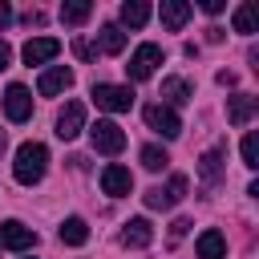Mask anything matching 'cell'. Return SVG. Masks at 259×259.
Wrapping results in <instances>:
<instances>
[{
  "mask_svg": "<svg viewBox=\"0 0 259 259\" xmlns=\"http://www.w3.org/2000/svg\"><path fill=\"white\" fill-rule=\"evenodd\" d=\"M45 170H49V150H45L40 142H24V146L16 150L12 178H16L20 186H36V182L45 178Z\"/></svg>",
  "mask_w": 259,
  "mask_h": 259,
  "instance_id": "1",
  "label": "cell"
},
{
  "mask_svg": "<svg viewBox=\"0 0 259 259\" xmlns=\"http://www.w3.org/2000/svg\"><path fill=\"white\" fill-rule=\"evenodd\" d=\"M89 142H93V150L97 154H121L125 150V130L117 125V121H109V117H101L97 125H89Z\"/></svg>",
  "mask_w": 259,
  "mask_h": 259,
  "instance_id": "2",
  "label": "cell"
},
{
  "mask_svg": "<svg viewBox=\"0 0 259 259\" xmlns=\"http://www.w3.org/2000/svg\"><path fill=\"white\" fill-rule=\"evenodd\" d=\"M93 101H97V109H105V113H125V109L134 105V93H130V85L97 81V85H93Z\"/></svg>",
  "mask_w": 259,
  "mask_h": 259,
  "instance_id": "3",
  "label": "cell"
},
{
  "mask_svg": "<svg viewBox=\"0 0 259 259\" xmlns=\"http://www.w3.org/2000/svg\"><path fill=\"white\" fill-rule=\"evenodd\" d=\"M186 190H190L186 174H174L166 186H154V190H146V206H150V210H166V206H178V202L186 198Z\"/></svg>",
  "mask_w": 259,
  "mask_h": 259,
  "instance_id": "4",
  "label": "cell"
},
{
  "mask_svg": "<svg viewBox=\"0 0 259 259\" xmlns=\"http://www.w3.org/2000/svg\"><path fill=\"white\" fill-rule=\"evenodd\" d=\"M162 65V49L158 45H138L134 49V57H130V65H125V73H130V81H146V77H154V69Z\"/></svg>",
  "mask_w": 259,
  "mask_h": 259,
  "instance_id": "5",
  "label": "cell"
},
{
  "mask_svg": "<svg viewBox=\"0 0 259 259\" xmlns=\"http://www.w3.org/2000/svg\"><path fill=\"white\" fill-rule=\"evenodd\" d=\"M4 113H8V121H28L32 117V93L20 81H12L4 89Z\"/></svg>",
  "mask_w": 259,
  "mask_h": 259,
  "instance_id": "6",
  "label": "cell"
},
{
  "mask_svg": "<svg viewBox=\"0 0 259 259\" xmlns=\"http://www.w3.org/2000/svg\"><path fill=\"white\" fill-rule=\"evenodd\" d=\"M146 125L162 138H178L182 134V117L170 109V105H146Z\"/></svg>",
  "mask_w": 259,
  "mask_h": 259,
  "instance_id": "7",
  "label": "cell"
},
{
  "mask_svg": "<svg viewBox=\"0 0 259 259\" xmlns=\"http://www.w3.org/2000/svg\"><path fill=\"white\" fill-rule=\"evenodd\" d=\"M81 130H85V105H81V101H69V105L57 113V138H61V142H73Z\"/></svg>",
  "mask_w": 259,
  "mask_h": 259,
  "instance_id": "8",
  "label": "cell"
},
{
  "mask_svg": "<svg viewBox=\"0 0 259 259\" xmlns=\"http://www.w3.org/2000/svg\"><path fill=\"white\" fill-rule=\"evenodd\" d=\"M0 243L12 251H28V247H36V231L24 227L20 219H8V223H0Z\"/></svg>",
  "mask_w": 259,
  "mask_h": 259,
  "instance_id": "9",
  "label": "cell"
},
{
  "mask_svg": "<svg viewBox=\"0 0 259 259\" xmlns=\"http://www.w3.org/2000/svg\"><path fill=\"white\" fill-rule=\"evenodd\" d=\"M69 85H73V69H69V65H53V69L40 73L36 93H40V97H57V93H65Z\"/></svg>",
  "mask_w": 259,
  "mask_h": 259,
  "instance_id": "10",
  "label": "cell"
},
{
  "mask_svg": "<svg viewBox=\"0 0 259 259\" xmlns=\"http://www.w3.org/2000/svg\"><path fill=\"white\" fill-rule=\"evenodd\" d=\"M101 190H105L109 198H121V194H130V190H134V174H130L125 166L109 162V166L101 170Z\"/></svg>",
  "mask_w": 259,
  "mask_h": 259,
  "instance_id": "11",
  "label": "cell"
},
{
  "mask_svg": "<svg viewBox=\"0 0 259 259\" xmlns=\"http://www.w3.org/2000/svg\"><path fill=\"white\" fill-rule=\"evenodd\" d=\"M20 53H24V65H45V61H53L61 53V40L57 36H32Z\"/></svg>",
  "mask_w": 259,
  "mask_h": 259,
  "instance_id": "12",
  "label": "cell"
},
{
  "mask_svg": "<svg viewBox=\"0 0 259 259\" xmlns=\"http://www.w3.org/2000/svg\"><path fill=\"white\" fill-rule=\"evenodd\" d=\"M255 113H259V97H251V93L227 97V121H231V125H247Z\"/></svg>",
  "mask_w": 259,
  "mask_h": 259,
  "instance_id": "13",
  "label": "cell"
},
{
  "mask_svg": "<svg viewBox=\"0 0 259 259\" xmlns=\"http://www.w3.org/2000/svg\"><path fill=\"white\" fill-rule=\"evenodd\" d=\"M223 154H227V146H210V150L198 158V178H202L206 186H214V182L223 178Z\"/></svg>",
  "mask_w": 259,
  "mask_h": 259,
  "instance_id": "14",
  "label": "cell"
},
{
  "mask_svg": "<svg viewBox=\"0 0 259 259\" xmlns=\"http://www.w3.org/2000/svg\"><path fill=\"white\" fill-rule=\"evenodd\" d=\"M158 16H162V28L178 32V28H182V24L190 20V4H186V0H162Z\"/></svg>",
  "mask_w": 259,
  "mask_h": 259,
  "instance_id": "15",
  "label": "cell"
},
{
  "mask_svg": "<svg viewBox=\"0 0 259 259\" xmlns=\"http://www.w3.org/2000/svg\"><path fill=\"white\" fill-rule=\"evenodd\" d=\"M194 251H198V259H227V239H223V231H202L198 235V243H194Z\"/></svg>",
  "mask_w": 259,
  "mask_h": 259,
  "instance_id": "16",
  "label": "cell"
},
{
  "mask_svg": "<svg viewBox=\"0 0 259 259\" xmlns=\"http://www.w3.org/2000/svg\"><path fill=\"white\" fill-rule=\"evenodd\" d=\"M150 239H154L150 219H130L125 231H121V243H125V247H150Z\"/></svg>",
  "mask_w": 259,
  "mask_h": 259,
  "instance_id": "17",
  "label": "cell"
},
{
  "mask_svg": "<svg viewBox=\"0 0 259 259\" xmlns=\"http://www.w3.org/2000/svg\"><path fill=\"white\" fill-rule=\"evenodd\" d=\"M61 243H65V247H81V243H89V223L77 219V214L65 219V223H61Z\"/></svg>",
  "mask_w": 259,
  "mask_h": 259,
  "instance_id": "18",
  "label": "cell"
},
{
  "mask_svg": "<svg viewBox=\"0 0 259 259\" xmlns=\"http://www.w3.org/2000/svg\"><path fill=\"white\" fill-rule=\"evenodd\" d=\"M146 20H150V4H142V0H125V4H121V24L142 28Z\"/></svg>",
  "mask_w": 259,
  "mask_h": 259,
  "instance_id": "19",
  "label": "cell"
},
{
  "mask_svg": "<svg viewBox=\"0 0 259 259\" xmlns=\"http://www.w3.org/2000/svg\"><path fill=\"white\" fill-rule=\"evenodd\" d=\"M162 97H166L170 105H186V101H190V85H186L182 77H166V81H162Z\"/></svg>",
  "mask_w": 259,
  "mask_h": 259,
  "instance_id": "20",
  "label": "cell"
},
{
  "mask_svg": "<svg viewBox=\"0 0 259 259\" xmlns=\"http://www.w3.org/2000/svg\"><path fill=\"white\" fill-rule=\"evenodd\" d=\"M93 16V4L89 0H73V4H61V20L65 24H85Z\"/></svg>",
  "mask_w": 259,
  "mask_h": 259,
  "instance_id": "21",
  "label": "cell"
},
{
  "mask_svg": "<svg viewBox=\"0 0 259 259\" xmlns=\"http://www.w3.org/2000/svg\"><path fill=\"white\" fill-rule=\"evenodd\" d=\"M255 24H259V8H255V4H239V8H235V32L251 36Z\"/></svg>",
  "mask_w": 259,
  "mask_h": 259,
  "instance_id": "22",
  "label": "cell"
},
{
  "mask_svg": "<svg viewBox=\"0 0 259 259\" xmlns=\"http://www.w3.org/2000/svg\"><path fill=\"white\" fill-rule=\"evenodd\" d=\"M101 49H105V53H121V49H125V32H121L117 24H105V28H101Z\"/></svg>",
  "mask_w": 259,
  "mask_h": 259,
  "instance_id": "23",
  "label": "cell"
},
{
  "mask_svg": "<svg viewBox=\"0 0 259 259\" xmlns=\"http://www.w3.org/2000/svg\"><path fill=\"white\" fill-rule=\"evenodd\" d=\"M166 162H170V154H166L162 146H142V166H146V170H154V174H158Z\"/></svg>",
  "mask_w": 259,
  "mask_h": 259,
  "instance_id": "24",
  "label": "cell"
},
{
  "mask_svg": "<svg viewBox=\"0 0 259 259\" xmlns=\"http://www.w3.org/2000/svg\"><path fill=\"white\" fill-rule=\"evenodd\" d=\"M243 166H251V170L259 166V138H255V134L243 138Z\"/></svg>",
  "mask_w": 259,
  "mask_h": 259,
  "instance_id": "25",
  "label": "cell"
},
{
  "mask_svg": "<svg viewBox=\"0 0 259 259\" xmlns=\"http://www.w3.org/2000/svg\"><path fill=\"white\" fill-rule=\"evenodd\" d=\"M73 53H77V57H81V61H93V57H97V49H93V45H89V40H81V36H77V40H73Z\"/></svg>",
  "mask_w": 259,
  "mask_h": 259,
  "instance_id": "26",
  "label": "cell"
},
{
  "mask_svg": "<svg viewBox=\"0 0 259 259\" xmlns=\"http://www.w3.org/2000/svg\"><path fill=\"white\" fill-rule=\"evenodd\" d=\"M24 24H28V28H32V24L40 28V24H45V12H40V8H32V12H24Z\"/></svg>",
  "mask_w": 259,
  "mask_h": 259,
  "instance_id": "27",
  "label": "cell"
},
{
  "mask_svg": "<svg viewBox=\"0 0 259 259\" xmlns=\"http://www.w3.org/2000/svg\"><path fill=\"white\" fill-rule=\"evenodd\" d=\"M186 231H190V219H174V227H170V235H174V239H182Z\"/></svg>",
  "mask_w": 259,
  "mask_h": 259,
  "instance_id": "28",
  "label": "cell"
},
{
  "mask_svg": "<svg viewBox=\"0 0 259 259\" xmlns=\"http://www.w3.org/2000/svg\"><path fill=\"white\" fill-rule=\"evenodd\" d=\"M12 24V8H8V0H0V32Z\"/></svg>",
  "mask_w": 259,
  "mask_h": 259,
  "instance_id": "29",
  "label": "cell"
},
{
  "mask_svg": "<svg viewBox=\"0 0 259 259\" xmlns=\"http://www.w3.org/2000/svg\"><path fill=\"white\" fill-rule=\"evenodd\" d=\"M8 61H12V49H8V45H4V40H0V73H4V69H8Z\"/></svg>",
  "mask_w": 259,
  "mask_h": 259,
  "instance_id": "30",
  "label": "cell"
},
{
  "mask_svg": "<svg viewBox=\"0 0 259 259\" xmlns=\"http://www.w3.org/2000/svg\"><path fill=\"white\" fill-rule=\"evenodd\" d=\"M202 12H210V16L223 12V0H202Z\"/></svg>",
  "mask_w": 259,
  "mask_h": 259,
  "instance_id": "31",
  "label": "cell"
},
{
  "mask_svg": "<svg viewBox=\"0 0 259 259\" xmlns=\"http://www.w3.org/2000/svg\"><path fill=\"white\" fill-rule=\"evenodd\" d=\"M206 40H210V45H219V40H223V28H214V24H210V28H206Z\"/></svg>",
  "mask_w": 259,
  "mask_h": 259,
  "instance_id": "32",
  "label": "cell"
},
{
  "mask_svg": "<svg viewBox=\"0 0 259 259\" xmlns=\"http://www.w3.org/2000/svg\"><path fill=\"white\" fill-rule=\"evenodd\" d=\"M4 150H8V138H4V130H0V154H4Z\"/></svg>",
  "mask_w": 259,
  "mask_h": 259,
  "instance_id": "33",
  "label": "cell"
}]
</instances>
